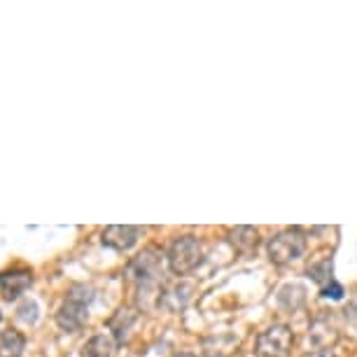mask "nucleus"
<instances>
[{"instance_id": "nucleus-19", "label": "nucleus", "mask_w": 357, "mask_h": 357, "mask_svg": "<svg viewBox=\"0 0 357 357\" xmlns=\"http://www.w3.org/2000/svg\"><path fill=\"white\" fill-rule=\"evenodd\" d=\"M173 357H197L194 353H178V355H173Z\"/></svg>"}, {"instance_id": "nucleus-13", "label": "nucleus", "mask_w": 357, "mask_h": 357, "mask_svg": "<svg viewBox=\"0 0 357 357\" xmlns=\"http://www.w3.org/2000/svg\"><path fill=\"white\" fill-rule=\"evenodd\" d=\"M26 350V336L19 329L0 334V357H22Z\"/></svg>"}, {"instance_id": "nucleus-12", "label": "nucleus", "mask_w": 357, "mask_h": 357, "mask_svg": "<svg viewBox=\"0 0 357 357\" xmlns=\"http://www.w3.org/2000/svg\"><path fill=\"white\" fill-rule=\"evenodd\" d=\"M278 304L285 308V311H296L306 304V287L296 285V282H287L278 289Z\"/></svg>"}, {"instance_id": "nucleus-11", "label": "nucleus", "mask_w": 357, "mask_h": 357, "mask_svg": "<svg viewBox=\"0 0 357 357\" xmlns=\"http://www.w3.org/2000/svg\"><path fill=\"white\" fill-rule=\"evenodd\" d=\"M229 243L234 245L236 252L252 255L259 245V231L255 227H236L229 231Z\"/></svg>"}, {"instance_id": "nucleus-15", "label": "nucleus", "mask_w": 357, "mask_h": 357, "mask_svg": "<svg viewBox=\"0 0 357 357\" xmlns=\"http://www.w3.org/2000/svg\"><path fill=\"white\" fill-rule=\"evenodd\" d=\"M334 266H332V259H318V261H313L311 266H308V275L315 280V282H320L322 287L327 285V282H332L334 280Z\"/></svg>"}, {"instance_id": "nucleus-18", "label": "nucleus", "mask_w": 357, "mask_h": 357, "mask_svg": "<svg viewBox=\"0 0 357 357\" xmlns=\"http://www.w3.org/2000/svg\"><path fill=\"white\" fill-rule=\"evenodd\" d=\"M304 357H334L332 350H313V353H308Z\"/></svg>"}, {"instance_id": "nucleus-14", "label": "nucleus", "mask_w": 357, "mask_h": 357, "mask_svg": "<svg viewBox=\"0 0 357 357\" xmlns=\"http://www.w3.org/2000/svg\"><path fill=\"white\" fill-rule=\"evenodd\" d=\"M114 346H117V343H114L110 334H96V336H91L89 343L84 346L82 357H112Z\"/></svg>"}, {"instance_id": "nucleus-9", "label": "nucleus", "mask_w": 357, "mask_h": 357, "mask_svg": "<svg viewBox=\"0 0 357 357\" xmlns=\"http://www.w3.org/2000/svg\"><path fill=\"white\" fill-rule=\"evenodd\" d=\"M138 322V311L131 306H119L114 315L107 322V327H110V332L114 336V343H124L126 339L131 336V329L133 325Z\"/></svg>"}, {"instance_id": "nucleus-16", "label": "nucleus", "mask_w": 357, "mask_h": 357, "mask_svg": "<svg viewBox=\"0 0 357 357\" xmlns=\"http://www.w3.org/2000/svg\"><path fill=\"white\" fill-rule=\"evenodd\" d=\"M325 299H332V301H339V299H343V285L341 282H336V280H332V282H327L325 287H322V292H320Z\"/></svg>"}, {"instance_id": "nucleus-5", "label": "nucleus", "mask_w": 357, "mask_h": 357, "mask_svg": "<svg viewBox=\"0 0 357 357\" xmlns=\"http://www.w3.org/2000/svg\"><path fill=\"white\" fill-rule=\"evenodd\" d=\"M294 343V334L287 325H271L255 339V353L259 357H285Z\"/></svg>"}, {"instance_id": "nucleus-3", "label": "nucleus", "mask_w": 357, "mask_h": 357, "mask_svg": "<svg viewBox=\"0 0 357 357\" xmlns=\"http://www.w3.org/2000/svg\"><path fill=\"white\" fill-rule=\"evenodd\" d=\"M306 252V236L301 229H282L275 236H271L266 243V255L268 261L275 266L292 264Z\"/></svg>"}, {"instance_id": "nucleus-8", "label": "nucleus", "mask_w": 357, "mask_h": 357, "mask_svg": "<svg viewBox=\"0 0 357 357\" xmlns=\"http://www.w3.org/2000/svg\"><path fill=\"white\" fill-rule=\"evenodd\" d=\"M33 282V273L29 268H15V271H8L0 275V294H3V299H17V296H22L29 285Z\"/></svg>"}, {"instance_id": "nucleus-20", "label": "nucleus", "mask_w": 357, "mask_h": 357, "mask_svg": "<svg viewBox=\"0 0 357 357\" xmlns=\"http://www.w3.org/2000/svg\"><path fill=\"white\" fill-rule=\"evenodd\" d=\"M0 320H3V315H0Z\"/></svg>"}, {"instance_id": "nucleus-1", "label": "nucleus", "mask_w": 357, "mask_h": 357, "mask_svg": "<svg viewBox=\"0 0 357 357\" xmlns=\"http://www.w3.org/2000/svg\"><path fill=\"white\" fill-rule=\"evenodd\" d=\"M93 301V287L89 285H73L66 292L61 306L56 311V325L63 332L75 334L89 320V306Z\"/></svg>"}, {"instance_id": "nucleus-7", "label": "nucleus", "mask_w": 357, "mask_h": 357, "mask_svg": "<svg viewBox=\"0 0 357 357\" xmlns=\"http://www.w3.org/2000/svg\"><path fill=\"white\" fill-rule=\"evenodd\" d=\"M308 339L318 350H329L339 341V327L334 325L329 315H318L308 327Z\"/></svg>"}, {"instance_id": "nucleus-4", "label": "nucleus", "mask_w": 357, "mask_h": 357, "mask_svg": "<svg viewBox=\"0 0 357 357\" xmlns=\"http://www.w3.org/2000/svg\"><path fill=\"white\" fill-rule=\"evenodd\" d=\"M161 271H164V255L157 248H145L138 257H133L126 266V278L138 285H150V282H161Z\"/></svg>"}, {"instance_id": "nucleus-17", "label": "nucleus", "mask_w": 357, "mask_h": 357, "mask_svg": "<svg viewBox=\"0 0 357 357\" xmlns=\"http://www.w3.org/2000/svg\"><path fill=\"white\" fill-rule=\"evenodd\" d=\"M19 318L26 320L29 325H36V320H38V306H36V301H26V304L19 308Z\"/></svg>"}, {"instance_id": "nucleus-10", "label": "nucleus", "mask_w": 357, "mask_h": 357, "mask_svg": "<svg viewBox=\"0 0 357 357\" xmlns=\"http://www.w3.org/2000/svg\"><path fill=\"white\" fill-rule=\"evenodd\" d=\"M192 292H194V287L190 285V282H175V285H171V287H164L159 308H166L168 313L183 311V308L190 304Z\"/></svg>"}, {"instance_id": "nucleus-6", "label": "nucleus", "mask_w": 357, "mask_h": 357, "mask_svg": "<svg viewBox=\"0 0 357 357\" xmlns=\"http://www.w3.org/2000/svg\"><path fill=\"white\" fill-rule=\"evenodd\" d=\"M138 238H140V227H131V225H112L100 231V243L117 252L131 250L138 243Z\"/></svg>"}, {"instance_id": "nucleus-2", "label": "nucleus", "mask_w": 357, "mask_h": 357, "mask_svg": "<svg viewBox=\"0 0 357 357\" xmlns=\"http://www.w3.org/2000/svg\"><path fill=\"white\" fill-rule=\"evenodd\" d=\"M204 261V243L197 236H178L166 252V264L175 275H190Z\"/></svg>"}]
</instances>
